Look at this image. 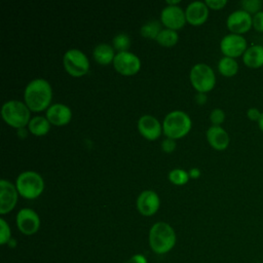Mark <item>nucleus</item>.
Wrapping results in <instances>:
<instances>
[{"instance_id":"obj_1","label":"nucleus","mask_w":263,"mask_h":263,"mask_svg":"<svg viewBox=\"0 0 263 263\" xmlns=\"http://www.w3.org/2000/svg\"><path fill=\"white\" fill-rule=\"evenodd\" d=\"M51 97V86L48 81L42 78L30 81L24 91L25 104L34 112H39L48 108Z\"/></svg>"},{"instance_id":"obj_2","label":"nucleus","mask_w":263,"mask_h":263,"mask_svg":"<svg viewBox=\"0 0 263 263\" xmlns=\"http://www.w3.org/2000/svg\"><path fill=\"white\" fill-rule=\"evenodd\" d=\"M176 240L175 230L165 222H156L149 231V245L155 254L168 253L175 247Z\"/></svg>"},{"instance_id":"obj_3","label":"nucleus","mask_w":263,"mask_h":263,"mask_svg":"<svg viewBox=\"0 0 263 263\" xmlns=\"http://www.w3.org/2000/svg\"><path fill=\"white\" fill-rule=\"evenodd\" d=\"M191 128V119L180 110L170 112L163 119L162 132L171 139H180L187 135Z\"/></svg>"},{"instance_id":"obj_4","label":"nucleus","mask_w":263,"mask_h":263,"mask_svg":"<svg viewBox=\"0 0 263 263\" xmlns=\"http://www.w3.org/2000/svg\"><path fill=\"white\" fill-rule=\"evenodd\" d=\"M1 115L4 121L15 128L25 127L30 122V109L26 104L20 101L11 100L3 104Z\"/></svg>"},{"instance_id":"obj_5","label":"nucleus","mask_w":263,"mask_h":263,"mask_svg":"<svg viewBox=\"0 0 263 263\" xmlns=\"http://www.w3.org/2000/svg\"><path fill=\"white\" fill-rule=\"evenodd\" d=\"M16 189L23 197L33 199L42 193L44 189V182L42 177L36 172H23L16 179Z\"/></svg>"},{"instance_id":"obj_6","label":"nucleus","mask_w":263,"mask_h":263,"mask_svg":"<svg viewBox=\"0 0 263 263\" xmlns=\"http://www.w3.org/2000/svg\"><path fill=\"white\" fill-rule=\"evenodd\" d=\"M190 81L197 92H208L212 90L216 83V76L213 69L206 64H196L191 68Z\"/></svg>"},{"instance_id":"obj_7","label":"nucleus","mask_w":263,"mask_h":263,"mask_svg":"<svg viewBox=\"0 0 263 263\" xmlns=\"http://www.w3.org/2000/svg\"><path fill=\"white\" fill-rule=\"evenodd\" d=\"M65 70L73 77H80L86 74L89 68L87 57L79 49L72 48L65 52L63 58Z\"/></svg>"},{"instance_id":"obj_8","label":"nucleus","mask_w":263,"mask_h":263,"mask_svg":"<svg viewBox=\"0 0 263 263\" xmlns=\"http://www.w3.org/2000/svg\"><path fill=\"white\" fill-rule=\"evenodd\" d=\"M247 48V40L242 35L230 33L225 35L220 42V49L224 57L232 59L242 57Z\"/></svg>"},{"instance_id":"obj_9","label":"nucleus","mask_w":263,"mask_h":263,"mask_svg":"<svg viewBox=\"0 0 263 263\" xmlns=\"http://www.w3.org/2000/svg\"><path fill=\"white\" fill-rule=\"evenodd\" d=\"M226 26L232 34L243 35L253 28V16L242 9L235 10L228 15Z\"/></svg>"},{"instance_id":"obj_10","label":"nucleus","mask_w":263,"mask_h":263,"mask_svg":"<svg viewBox=\"0 0 263 263\" xmlns=\"http://www.w3.org/2000/svg\"><path fill=\"white\" fill-rule=\"evenodd\" d=\"M115 70L125 76H130L136 74L141 68L140 59L129 51L118 52L113 61Z\"/></svg>"},{"instance_id":"obj_11","label":"nucleus","mask_w":263,"mask_h":263,"mask_svg":"<svg viewBox=\"0 0 263 263\" xmlns=\"http://www.w3.org/2000/svg\"><path fill=\"white\" fill-rule=\"evenodd\" d=\"M16 225L18 230L25 235L36 233L40 227V219L32 209H22L16 215Z\"/></svg>"},{"instance_id":"obj_12","label":"nucleus","mask_w":263,"mask_h":263,"mask_svg":"<svg viewBox=\"0 0 263 263\" xmlns=\"http://www.w3.org/2000/svg\"><path fill=\"white\" fill-rule=\"evenodd\" d=\"M17 202V189L7 180L0 181V214L5 215L13 210Z\"/></svg>"},{"instance_id":"obj_13","label":"nucleus","mask_w":263,"mask_h":263,"mask_svg":"<svg viewBox=\"0 0 263 263\" xmlns=\"http://www.w3.org/2000/svg\"><path fill=\"white\" fill-rule=\"evenodd\" d=\"M161 23L167 28L172 30H177L182 28L185 25L186 16L185 12L179 6L167 5L165 6L160 13Z\"/></svg>"},{"instance_id":"obj_14","label":"nucleus","mask_w":263,"mask_h":263,"mask_svg":"<svg viewBox=\"0 0 263 263\" xmlns=\"http://www.w3.org/2000/svg\"><path fill=\"white\" fill-rule=\"evenodd\" d=\"M160 205V200L156 192L152 190L143 191L137 198V210L143 216L154 215Z\"/></svg>"},{"instance_id":"obj_15","label":"nucleus","mask_w":263,"mask_h":263,"mask_svg":"<svg viewBox=\"0 0 263 263\" xmlns=\"http://www.w3.org/2000/svg\"><path fill=\"white\" fill-rule=\"evenodd\" d=\"M138 129L144 138L150 141L156 140L161 134V125L152 115L141 116L138 121Z\"/></svg>"},{"instance_id":"obj_16","label":"nucleus","mask_w":263,"mask_h":263,"mask_svg":"<svg viewBox=\"0 0 263 263\" xmlns=\"http://www.w3.org/2000/svg\"><path fill=\"white\" fill-rule=\"evenodd\" d=\"M209 15V7L204 2L201 1H193L191 2L185 10L186 21L193 25L199 26L202 25Z\"/></svg>"},{"instance_id":"obj_17","label":"nucleus","mask_w":263,"mask_h":263,"mask_svg":"<svg viewBox=\"0 0 263 263\" xmlns=\"http://www.w3.org/2000/svg\"><path fill=\"white\" fill-rule=\"evenodd\" d=\"M72 117L70 108L64 104H53L46 110V118L53 125H65Z\"/></svg>"},{"instance_id":"obj_18","label":"nucleus","mask_w":263,"mask_h":263,"mask_svg":"<svg viewBox=\"0 0 263 263\" xmlns=\"http://www.w3.org/2000/svg\"><path fill=\"white\" fill-rule=\"evenodd\" d=\"M206 139L209 144L218 151L225 150L230 142L229 135L222 126L212 125L206 130Z\"/></svg>"},{"instance_id":"obj_19","label":"nucleus","mask_w":263,"mask_h":263,"mask_svg":"<svg viewBox=\"0 0 263 263\" xmlns=\"http://www.w3.org/2000/svg\"><path fill=\"white\" fill-rule=\"evenodd\" d=\"M245 66L251 69H259L263 67V45L254 44L247 48L242 55Z\"/></svg>"},{"instance_id":"obj_20","label":"nucleus","mask_w":263,"mask_h":263,"mask_svg":"<svg viewBox=\"0 0 263 263\" xmlns=\"http://www.w3.org/2000/svg\"><path fill=\"white\" fill-rule=\"evenodd\" d=\"M93 58L97 63L101 65H107L114 61V48L106 43L97 45L93 49Z\"/></svg>"},{"instance_id":"obj_21","label":"nucleus","mask_w":263,"mask_h":263,"mask_svg":"<svg viewBox=\"0 0 263 263\" xmlns=\"http://www.w3.org/2000/svg\"><path fill=\"white\" fill-rule=\"evenodd\" d=\"M50 122L46 117L35 116L29 122V130L35 136H44L49 132Z\"/></svg>"},{"instance_id":"obj_22","label":"nucleus","mask_w":263,"mask_h":263,"mask_svg":"<svg viewBox=\"0 0 263 263\" xmlns=\"http://www.w3.org/2000/svg\"><path fill=\"white\" fill-rule=\"evenodd\" d=\"M218 70L225 77H233L238 72V64L235 59L224 57L218 63Z\"/></svg>"},{"instance_id":"obj_23","label":"nucleus","mask_w":263,"mask_h":263,"mask_svg":"<svg viewBox=\"0 0 263 263\" xmlns=\"http://www.w3.org/2000/svg\"><path fill=\"white\" fill-rule=\"evenodd\" d=\"M179 39L178 33L172 29H163L160 31L158 36L156 37V41L163 46H173L177 43Z\"/></svg>"},{"instance_id":"obj_24","label":"nucleus","mask_w":263,"mask_h":263,"mask_svg":"<svg viewBox=\"0 0 263 263\" xmlns=\"http://www.w3.org/2000/svg\"><path fill=\"white\" fill-rule=\"evenodd\" d=\"M161 30V25L158 21H150L141 27L140 32L141 35L146 38L156 39Z\"/></svg>"},{"instance_id":"obj_25","label":"nucleus","mask_w":263,"mask_h":263,"mask_svg":"<svg viewBox=\"0 0 263 263\" xmlns=\"http://www.w3.org/2000/svg\"><path fill=\"white\" fill-rule=\"evenodd\" d=\"M189 174L181 168H175L168 173V180L175 185H184L188 182Z\"/></svg>"},{"instance_id":"obj_26","label":"nucleus","mask_w":263,"mask_h":263,"mask_svg":"<svg viewBox=\"0 0 263 263\" xmlns=\"http://www.w3.org/2000/svg\"><path fill=\"white\" fill-rule=\"evenodd\" d=\"M129 46H130V39L126 34L120 33L113 38V47L119 52L126 51V49H128Z\"/></svg>"},{"instance_id":"obj_27","label":"nucleus","mask_w":263,"mask_h":263,"mask_svg":"<svg viewBox=\"0 0 263 263\" xmlns=\"http://www.w3.org/2000/svg\"><path fill=\"white\" fill-rule=\"evenodd\" d=\"M242 10L250 13L252 16L261 11L263 2L261 0H243L240 2Z\"/></svg>"},{"instance_id":"obj_28","label":"nucleus","mask_w":263,"mask_h":263,"mask_svg":"<svg viewBox=\"0 0 263 263\" xmlns=\"http://www.w3.org/2000/svg\"><path fill=\"white\" fill-rule=\"evenodd\" d=\"M11 239V230L8 223L1 218L0 219V243L5 245L8 243Z\"/></svg>"},{"instance_id":"obj_29","label":"nucleus","mask_w":263,"mask_h":263,"mask_svg":"<svg viewBox=\"0 0 263 263\" xmlns=\"http://www.w3.org/2000/svg\"><path fill=\"white\" fill-rule=\"evenodd\" d=\"M210 120L213 125L221 126V124L225 120V112L220 108H216V109L212 110V112L210 114Z\"/></svg>"},{"instance_id":"obj_30","label":"nucleus","mask_w":263,"mask_h":263,"mask_svg":"<svg viewBox=\"0 0 263 263\" xmlns=\"http://www.w3.org/2000/svg\"><path fill=\"white\" fill-rule=\"evenodd\" d=\"M253 29L258 33H263V10L253 15Z\"/></svg>"},{"instance_id":"obj_31","label":"nucleus","mask_w":263,"mask_h":263,"mask_svg":"<svg viewBox=\"0 0 263 263\" xmlns=\"http://www.w3.org/2000/svg\"><path fill=\"white\" fill-rule=\"evenodd\" d=\"M161 149L166 153H171L176 149V142L174 139L166 138L161 142Z\"/></svg>"},{"instance_id":"obj_32","label":"nucleus","mask_w":263,"mask_h":263,"mask_svg":"<svg viewBox=\"0 0 263 263\" xmlns=\"http://www.w3.org/2000/svg\"><path fill=\"white\" fill-rule=\"evenodd\" d=\"M209 8H212L214 10H219L224 8V6L227 4L226 0H205L204 2Z\"/></svg>"},{"instance_id":"obj_33","label":"nucleus","mask_w":263,"mask_h":263,"mask_svg":"<svg viewBox=\"0 0 263 263\" xmlns=\"http://www.w3.org/2000/svg\"><path fill=\"white\" fill-rule=\"evenodd\" d=\"M261 115H262V112L256 107H251L247 110V117L252 121H257L258 122Z\"/></svg>"},{"instance_id":"obj_34","label":"nucleus","mask_w":263,"mask_h":263,"mask_svg":"<svg viewBox=\"0 0 263 263\" xmlns=\"http://www.w3.org/2000/svg\"><path fill=\"white\" fill-rule=\"evenodd\" d=\"M124 263H148V261L144 255L136 254L132 256L129 259H127Z\"/></svg>"},{"instance_id":"obj_35","label":"nucleus","mask_w":263,"mask_h":263,"mask_svg":"<svg viewBox=\"0 0 263 263\" xmlns=\"http://www.w3.org/2000/svg\"><path fill=\"white\" fill-rule=\"evenodd\" d=\"M195 101L197 102V104H204L206 102V96L204 92H197L195 96Z\"/></svg>"},{"instance_id":"obj_36","label":"nucleus","mask_w":263,"mask_h":263,"mask_svg":"<svg viewBox=\"0 0 263 263\" xmlns=\"http://www.w3.org/2000/svg\"><path fill=\"white\" fill-rule=\"evenodd\" d=\"M188 174H189V177L195 179V178H198V177H199L200 171H199L197 167H194V168H191Z\"/></svg>"},{"instance_id":"obj_37","label":"nucleus","mask_w":263,"mask_h":263,"mask_svg":"<svg viewBox=\"0 0 263 263\" xmlns=\"http://www.w3.org/2000/svg\"><path fill=\"white\" fill-rule=\"evenodd\" d=\"M17 135H18V137H21V138H25V137H27V130H26V128H25V127L18 128Z\"/></svg>"},{"instance_id":"obj_38","label":"nucleus","mask_w":263,"mask_h":263,"mask_svg":"<svg viewBox=\"0 0 263 263\" xmlns=\"http://www.w3.org/2000/svg\"><path fill=\"white\" fill-rule=\"evenodd\" d=\"M257 123H258V126H259L260 130L263 133V112H262V115H261V117H260V119Z\"/></svg>"},{"instance_id":"obj_39","label":"nucleus","mask_w":263,"mask_h":263,"mask_svg":"<svg viewBox=\"0 0 263 263\" xmlns=\"http://www.w3.org/2000/svg\"><path fill=\"white\" fill-rule=\"evenodd\" d=\"M180 1L179 0H175V1H171V0H168V1H166V3L168 4V5H172V6H175L176 4H178Z\"/></svg>"}]
</instances>
